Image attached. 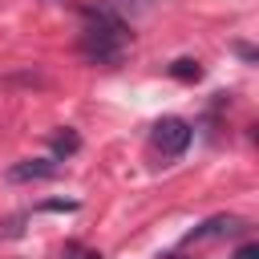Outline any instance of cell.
<instances>
[{"mask_svg": "<svg viewBox=\"0 0 259 259\" xmlns=\"http://www.w3.org/2000/svg\"><path fill=\"white\" fill-rule=\"evenodd\" d=\"M170 77H174V81H198V77H202V65L182 57V61H174V65H170Z\"/></svg>", "mask_w": 259, "mask_h": 259, "instance_id": "obj_7", "label": "cell"}, {"mask_svg": "<svg viewBox=\"0 0 259 259\" xmlns=\"http://www.w3.org/2000/svg\"><path fill=\"white\" fill-rule=\"evenodd\" d=\"M40 210H77V202H73V198H69V202H61V198H57V202H45Z\"/></svg>", "mask_w": 259, "mask_h": 259, "instance_id": "obj_10", "label": "cell"}, {"mask_svg": "<svg viewBox=\"0 0 259 259\" xmlns=\"http://www.w3.org/2000/svg\"><path fill=\"white\" fill-rule=\"evenodd\" d=\"M101 8H105V12H113L121 24H134V20L150 16L154 8H162V0H101Z\"/></svg>", "mask_w": 259, "mask_h": 259, "instance_id": "obj_5", "label": "cell"}, {"mask_svg": "<svg viewBox=\"0 0 259 259\" xmlns=\"http://www.w3.org/2000/svg\"><path fill=\"white\" fill-rule=\"evenodd\" d=\"M53 150H57V158H69V154H77V150H81V138H77V130H61V134H53Z\"/></svg>", "mask_w": 259, "mask_h": 259, "instance_id": "obj_6", "label": "cell"}, {"mask_svg": "<svg viewBox=\"0 0 259 259\" xmlns=\"http://www.w3.org/2000/svg\"><path fill=\"white\" fill-rule=\"evenodd\" d=\"M61 259H101V251H89V247H81V243H69V247L61 251Z\"/></svg>", "mask_w": 259, "mask_h": 259, "instance_id": "obj_8", "label": "cell"}, {"mask_svg": "<svg viewBox=\"0 0 259 259\" xmlns=\"http://www.w3.org/2000/svg\"><path fill=\"white\" fill-rule=\"evenodd\" d=\"M235 259H259V243H247V247H239V251H235Z\"/></svg>", "mask_w": 259, "mask_h": 259, "instance_id": "obj_9", "label": "cell"}, {"mask_svg": "<svg viewBox=\"0 0 259 259\" xmlns=\"http://www.w3.org/2000/svg\"><path fill=\"white\" fill-rule=\"evenodd\" d=\"M61 174L57 158H24L16 166H8V182H49Z\"/></svg>", "mask_w": 259, "mask_h": 259, "instance_id": "obj_4", "label": "cell"}, {"mask_svg": "<svg viewBox=\"0 0 259 259\" xmlns=\"http://www.w3.org/2000/svg\"><path fill=\"white\" fill-rule=\"evenodd\" d=\"M190 138H194V130H190V121H182V117H162V121L154 125V134H150V142H154V150H158L162 158L186 154Z\"/></svg>", "mask_w": 259, "mask_h": 259, "instance_id": "obj_2", "label": "cell"}, {"mask_svg": "<svg viewBox=\"0 0 259 259\" xmlns=\"http://www.w3.org/2000/svg\"><path fill=\"white\" fill-rule=\"evenodd\" d=\"M77 49L85 61L93 65H117L121 53L130 49V24H121L113 12H105L101 4L97 8H81V36H77Z\"/></svg>", "mask_w": 259, "mask_h": 259, "instance_id": "obj_1", "label": "cell"}, {"mask_svg": "<svg viewBox=\"0 0 259 259\" xmlns=\"http://www.w3.org/2000/svg\"><path fill=\"white\" fill-rule=\"evenodd\" d=\"M247 231V219H239V214H214V219H206L202 227H194L182 243L190 247V243H206V239H235V235H243Z\"/></svg>", "mask_w": 259, "mask_h": 259, "instance_id": "obj_3", "label": "cell"}]
</instances>
